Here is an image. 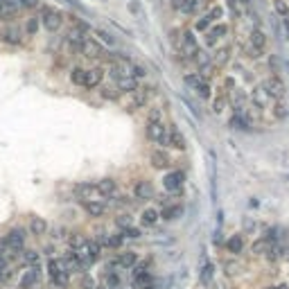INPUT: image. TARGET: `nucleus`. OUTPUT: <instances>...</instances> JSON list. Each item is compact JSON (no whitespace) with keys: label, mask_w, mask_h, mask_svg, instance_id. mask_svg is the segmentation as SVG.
Wrapping results in <instances>:
<instances>
[{"label":"nucleus","mask_w":289,"mask_h":289,"mask_svg":"<svg viewBox=\"0 0 289 289\" xmlns=\"http://www.w3.org/2000/svg\"><path fill=\"white\" fill-rule=\"evenodd\" d=\"M158 219H161V210H156V208H144L143 212H140V224L143 226H156Z\"/></svg>","instance_id":"25"},{"label":"nucleus","mask_w":289,"mask_h":289,"mask_svg":"<svg viewBox=\"0 0 289 289\" xmlns=\"http://www.w3.org/2000/svg\"><path fill=\"white\" fill-rule=\"evenodd\" d=\"M95 190H97V194H102V197L111 199V197H115L118 185H115V181H113V178H102V181H97V183H95Z\"/></svg>","instance_id":"18"},{"label":"nucleus","mask_w":289,"mask_h":289,"mask_svg":"<svg viewBox=\"0 0 289 289\" xmlns=\"http://www.w3.org/2000/svg\"><path fill=\"white\" fill-rule=\"evenodd\" d=\"M113 264H115V269H120V271H129L138 264V256H136L133 251H125V253H120V256L113 260Z\"/></svg>","instance_id":"15"},{"label":"nucleus","mask_w":289,"mask_h":289,"mask_svg":"<svg viewBox=\"0 0 289 289\" xmlns=\"http://www.w3.org/2000/svg\"><path fill=\"white\" fill-rule=\"evenodd\" d=\"M43 27H46L48 32H57L61 27V23H64V18H61L59 12H52V9H43Z\"/></svg>","instance_id":"17"},{"label":"nucleus","mask_w":289,"mask_h":289,"mask_svg":"<svg viewBox=\"0 0 289 289\" xmlns=\"http://www.w3.org/2000/svg\"><path fill=\"white\" fill-rule=\"evenodd\" d=\"M183 172H178V170H174V172H167L165 174V178H163V185H165V190H170V192H178L181 188H183Z\"/></svg>","instance_id":"16"},{"label":"nucleus","mask_w":289,"mask_h":289,"mask_svg":"<svg viewBox=\"0 0 289 289\" xmlns=\"http://www.w3.org/2000/svg\"><path fill=\"white\" fill-rule=\"evenodd\" d=\"M0 41L2 43H9V46H20V32L14 30V27H7L0 32Z\"/></svg>","instance_id":"28"},{"label":"nucleus","mask_w":289,"mask_h":289,"mask_svg":"<svg viewBox=\"0 0 289 289\" xmlns=\"http://www.w3.org/2000/svg\"><path fill=\"white\" fill-rule=\"evenodd\" d=\"M224 269H226V276H237V273H240V264L237 262H226L224 264Z\"/></svg>","instance_id":"52"},{"label":"nucleus","mask_w":289,"mask_h":289,"mask_svg":"<svg viewBox=\"0 0 289 289\" xmlns=\"http://www.w3.org/2000/svg\"><path fill=\"white\" fill-rule=\"evenodd\" d=\"M43 280V269L41 264H34V267H27L23 271V276L18 278V289H36V285Z\"/></svg>","instance_id":"3"},{"label":"nucleus","mask_w":289,"mask_h":289,"mask_svg":"<svg viewBox=\"0 0 289 289\" xmlns=\"http://www.w3.org/2000/svg\"><path fill=\"white\" fill-rule=\"evenodd\" d=\"M212 276H215V267H212V262H206L204 269H201V283L210 285L212 283Z\"/></svg>","instance_id":"36"},{"label":"nucleus","mask_w":289,"mask_h":289,"mask_svg":"<svg viewBox=\"0 0 289 289\" xmlns=\"http://www.w3.org/2000/svg\"><path fill=\"white\" fill-rule=\"evenodd\" d=\"M273 115H276V118H285V115H287V111H285V104L276 102V106H273Z\"/></svg>","instance_id":"53"},{"label":"nucleus","mask_w":289,"mask_h":289,"mask_svg":"<svg viewBox=\"0 0 289 289\" xmlns=\"http://www.w3.org/2000/svg\"><path fill=\"white\" fill-rule=\"evenodd\" d=\"M260 86H262V91L267 93V97H269V99H280L285 95V84H283V79L278 77V75L267 77Z\"/></svg>","instance_id":"6"},{"label":"nucleus","mask_w":289,"mask_h":289,"mask_svg":"<svg viewBox=\"0 0 289 289\" xmlns=\"http://www.w3.org/2000/svg\"><path fill=\"white\" fill-rule=\"evenodd\" d=\"M79 50H81V54L88 57V59H99V57H104V48L99 46L95 39H91V36H86Z\"/></svg>","instance_id":"13"},{"label":"nucleus","mask_w":289,"mask_h":289,"mask_svg":"<svg viewBox=\"0 0 289 289\" xmlns=\"http://www.w3.org/2000/svg\"><path fill=\"white\" fill-rule=\"evenodd\" d=\"M267 289H278V287H267Z\"/></svg>","instance_id":"60"},{"label":"nucleus","mask_w":289,"mask_h":289,"mask_svg":"<svg viewBox=\"0 0 289 289\" xmlns=\"http://www.w3.org/2000/svg\"><path fill=\"white\" fill-rule=\"evenodd\" d=\"M204 5V0H183V5H181V12L183 14H197Z\"/></svg>","instance_id":"34"},{"label":"nucleus","mask_w":289,"mask_h":289,"mask_svg":"<svg viewBox=\"0 0 289 289\" xmlns=\"http://www.w3.org/2000/svg\"><path fill=\"white\" fill-rule=\"evenodd\" d=\"M99 95L104 99H109V102H118L120 97H122V93L115 88V86H102V91H99Z\"/></svg>","instance_id":"32"},{"label":"nucleus","mask_w":289,"mask_h":289,"mask_svg":"<svg viewBox=\"0 0 289 289\" xmlns=\"http://www.w3.org/2000/svg\"><path fill=\"white\" fill-rule=\"evenodd\" d=\"M36 30H39V20L30 18L27 20V34H36Z\"/></svg>","instance_id":"54"},{"label":"nucleus","mask_w":289,"mask_h":289,"mask_svg":"<svg viewBox=\"0 0 289 289\" xmlns=\"http://www.w3.org/2000/svg\"><path fill=\"white\" fill-rule=\"evenodd\" d=\"M64 264H66L68 273H86V262L81 260V256H79V251H72L68 249V253L64 257Z\"/></svg>","instance_id":"8"},{"label":"nucleus","mask_w":289,"mask_h":289,"mask_svg":"<svg viewBox=\"0 0 289 289\" xmlns=\"http://www.w3.org/2000/svg\"><path fill=\"white\" fill-rule=\"evenodd\" d=\"M167 144H170L172 149H177V151L185 149V138H183V133L178 131L177 127H170V133H167Z\"/></svg>","instance_id":"20"},{"label":"nucleus","mask_w":289,"mask_h":289,"mask_svg":"<svg viewBox=\"0 0 289 289\" xmlns=\"http://www.w3.org/2000/svg\"><path fill=\"white\" fill-rule=\"evenodd\" d=\"M269 246L271 244L267 242V240H256V242H253V246H251V251H253V253H256V256H264V253H267V251H269Z\"/></svg>","instance_id":"37"},{"label":"nucleus","mask_w":289,"mask_h":289,"mask_svg":"<svg viewBox=\"0 0 289 289\" xmlns=\"http://www.w3.org/2000/svg\"><path fill=\"white\" fill-rule=\"evenodd\" d=\"M151 95H154V88H151V86H147V88L143 86V88H138L136 93H131L125 102L127 113H136V111H140V109H144Z\"/></svg>","instance_id":"2"},{"label":"nucleus","mask_w":289,"mask_h":289,"mask_svg":"<svg viewBox=\"0 0 289 289\" xmlns=\"http://www.w3.org/2000/svg\"><path fill=\"white\" fill-rule=\"evenodd\" d=\"M97 36H99V39H102V41H104V43H109V46H111V43H113V36H111V34L102 32V30H97Z\"/></svg>","instance_id":"55"},{"label":"nucleus","mask_w":289,"mask_h":289,"mask_svg":"<svg viewBox=\"0 0 289 289\" xmlns=\"http://www.w3.org/2000/svg\"><path fill=\"white\" fill-rule=\"evenodd\" d=\"M215 289H226V285H224V283H215Z\"/></svg>","instance_id":"59"},{"label":"nucleus","mask_w":289,"mask_h":289,"mask_svg":"<svg viewBox=\"0 0 289 289\" xmlns=\"http://www.w3.org/2000/svg\"><path fill=\"white\" fill-rule=\"evenodd\" d=\"M230 46H222V48H217L215 50V54H212V64H215L217 68H222V66H226L230 61Z\"/></svg>","instance_id":"24"},{"label":"nucleus","mask_w":289,"mask_h":289,"mask_svg":"<svg viewBox=\"0 0 289 289\" xmlns=\"http://www.w3.org/2000/svg\"><path fill=\"white\" fill-rule=\"evenodd\" d=\"M226 104H228V95L224 91H219L215 97H212V113H222L224 109H226Z\"/></svg>","instance_id":"30"},{"label":"nucleus","mask_w":289,"mask_h":289,"mask_svg":"<svg viewBox=\"0 0 289 289\" xmlns=\"http://www.w3.org/2000/svg\"><path fill=\"white\" fill-rule=\"evenodd\" d=\"M194 93H197L199 97L210 99V97H212V86H210V81H206V79H201V81H199V86L194 88Z\"/></svg>","instance_id":"33"},{"label":"nucleus","mask_w":289,"mask_h":289,"mask_svg":"<svg viewBox=\"0 0 289 289\" xmlns=\"http://www.w3.org/2000/svg\"><path fill=\"white\" fill-rule=\"evenodd\" d=\"M120 235L125 237V240H138L143 233H140V228H136V226H129V228L125 230H120Z\"/></svg>","instance_id":"47"},{"label":"nucleus","mask_w":289,"mask_h":289,"mask_svg":"<svg viewBox=\"0 0 289 289\" xmlns=\"http://www.w3.org/2000/svg\"><path fill=\"white\" fill-rule=\"evenodd\" d=\"M46 271H48V278H50V283L52 287H61L66 289L68 287V280H70V273H68L66 264L61 257H50L46 264Z\"/></svg>","instance_id":"1"},{"label":"nucleus","mask_w":289,"mask_h":289,"mask_svg":"<svg viewBox=\"0 0 289 289\" xmlns=\"http://www.w3.org/2000/svg\"><path fill=\"white\" fill-rule=\"evenodd\" d=\"M115 88H118L122 95H125V93H127V95H131V93L138 91L140 86H138V81H136L131 75H127V77H122V79H118V81H115Z\"/></svg>","instance_id":"19"},{"label":"nucleus","mask_w":289,"mask_h":289,"mask_svg":"<svg viewBox=\"0 0 289 289\" xmlns=\"http://www.w3.org/2000/svg\"><path fill=\"white\" fill-rule=\"evenodd\" d=\"M226 249H228V253H233V256H240L244 251V235H230L228 242H226Z\"/></svg>","instance_id":"26"},{"label":"nucleus","mask_w":289,"mask_h":289,"mask_svg":"<svg viewBox=\"0 0 289 289\" xmlns=\"http://www.w3.org/2000/svg\"><path fill=\"white\" fill-rule=\"evenodd\" d=\"M129 75H131L136 81H140V79L147 77V70H144L143 66H131V68H129Z\"/></svg>","instance_id":"49"},{"label":"nucleus","mask_w":289,"mask_h":289,"mask_svg":"<svg viewBox=\"0 0 289 289\" xmlns=\"http://www.w3.org/2000/svg\"><path fill=\"white\" fill-rule=\"evenodd\" d=\"M212 27V23H210V18H208V16H201V18H197V23H194V30H197V32H208V30H210Z\"/></svg>","instance_id":"43"},{"label":"nucleus","mask_w":289,"mask_h":289,"mask_svg":"<svg viewBox=\"0 0 289 289\" xmlns=\"http://www.w3.org/2000/svg\"><path fill=\"white\" fill-rule=\"evenodd\" d=\"M79 256H81V260L86 262V267H91V264H95L102 257V246H99L95 240H86L84 244H81V249H79Z\"/></svg>","instance_id":"4"},{"label":"nucleus","mask_w":289,"mask_h":289,"mask_svg":"<svg viewBox=\"0 0 289 289\" xmlns=\"http://www.w3.org/2000/svg\"><path fill=\"white\" fill-rule=\"evenodd\" d=\"M133 194H136V199L149 201V199H154V188H151L149 181H138L136 188H133Z\"/></svg>","instance_id":"21"},{"label":"nucleus","mask_w":289,"mask_h":289,"mask_svg":"<svg viewBox=\"0 0 289 289\" xmlns=\"http://www.w3.org/2000/svg\"><path fill=\"white\" fill-rule=\"evenodd\" d=\"M228 34V25L226 23H217V25H212L208 32H206V36H204V41H206V46L208 48H215L219 41L224 39Z\"/></svg>","instance_id":"10"},{"label":"nucleus","mask_w":289,"mask_h":289,"mask_svg":"<svg viewBox=\"0 0 289 289\" xmlns=\"http://www.w3.org/2000/svg\"><path fill=\"white\" fill-rule=\"evenodd\" d=\"M115 224L120 226V230L129 228V226H133V217L127 212V215H118V219H115Z\"/></svg>","instance_id":"48"},{"label":"nucleus","mask_w":289,"mask_h":289,"mask_svg":"<svg viewBox=\"0 0 289 289\" xmlns=\"http://www.w3.org/2000/svg\"><path fill=\"white\" fill-rule=\"evenodd\" d=\"M104 81V70L102 68H88L84 72V88L93 91V88H99Z\"/></svg>","instance_id":"14"},{"label":"nucleus","mask_w":289,"mask_h":289,"mask_svg":"<svg viewBox=\"0 0 289 289\" xmlns=\"http://www.w3.org/2000/svg\"><path fill=\"white\" fill-rule=\"evenodd\" d=\"M149 163H151L154 170H170V167H172V156L165 149L158 147V149H154L149 154Z\"/></svg>","instance_id":"11"},{"label":"nucleus","mask_w":289,"mask_h":289,"mask_svg":"<svg viewBox=\"0 0 289 289\" xmlns=\"http://www.w3.org/2000/svg\"><path fill=\"white\" fill-rule=\"evenodd\" d=\"M54 240H64L66 237V228H57V235H52Z\"/></svg>","instance_id":"56"},{"label":"nucleus","mask_w":289,"mask_h":289,"mask_svg":"<svg viewBox=\"0 0 289 289\" xmlns=\"http://www.w3.org/2000/svg\"><path fill=\"white\" fill-rule=\"evenodd\" d=\"M20 253H23V262H25L27 267L41 264V253H39V251H34V249H23Z\"/></svg>","instance_id":"29"},{"label":"nucleus","mask_w":289,"mask_h":289,"mask_svg":"<svg viewBox=\"0 0 289 289\" xmlns=\"http://www.w3.org/2000/svg\"><path fill=\"white\" fill-rule=\"evenodd\" d=\"M79 285H81V289H97V287H95V280H93L88 273H81V280H79Z\"/></svg>","instance_id":"51"},{"label":"nucleus","mask_w":289,"mask_h":289,"mask_svg":"<svg viewBox=\"0 0 289 289\" xmlns=\"http://www.w3.org/2000/svg\"><path fill=\"white\" fill-rule=\"evenodd\" d=\"M167 133H170V127L165 122H151L147 125V138L154 144H167Z\"/></svg>","instance_id":"7"},{"label":"nucleus","mask_w":289,"mask_h":289,"mask_svg":"<svg viewBox=\"0 0 289 289\" xmlns=\"http://www.w3.org/2000/svg\"><path fill=\"white\" fill-rule=\"evenodd\" d=\"M84 34L79 32V30H70L68 32V43H72V46H77V48H81V43H84Z\"/></svg>","instance_id":"41"},{"label":"nucleus","mask_w":289,"mask_h":289,"mask_svg":"<svg viewBox=\"0 0 289 289\" xmlns=\"http://www.w3.org/2000/svg\"><path fill=\"white\" fill-rule=\"evenodd\" d=\"M81 206H84V210L86 215H91V217H102L106 212V204L104 201H81Z\"/></svg>","instance_id":"22"},{"label":"nucleus","mask_w":289,"mask_h":289,"mask_svg":"<svg viewBox=\"0 0 289 289\" xmlns=\"http://www.w3.org/2000/svg\"><path fill=\"white\" fill-rule=\"evenodd\" d=\"M206 16L210 18V23H212V25H217V23L222 20V16H224V9H222V7H219V5H212V7H210V12L206 14Z\"/></svg>","instance_id":"40"},{"label":"nucleus","mask_w":289,"mask_h":289,"mask_svg":"<svg viewBox=\"0 0 289 289\" xmlns=\"http://www.w3.org/2000/svg\"><path fill=\"white\" fill-rule=\"evenodd\" d=\"M151 122H163V109L151 106L149 111H147V125H151Z\"/></svg>","instance_id":"38"},{"label":"nucleus","mask_w":289,"mask_h":289,"mask_svg":"<svg viewBox=\"0 0 289 289\" xmlns=\"http://www.w3.org/2000/svg\"><path fill=\"white\" fill-rule=\"evenodd\" d=\"M199 50H201V48H199V41H197V36H194V32L188 30V32L181 34V52L178 54H185V57L192 61V57H194Z\"/></svg>","instance_id":"9"},{"label":"nucleus","mask_w":289,"mask_h":289,"mask_svg":"<svg viewBox=\"0 0 289 289\" xmlns=\"http://www.w3.org/2000/svg\"><path fill=\"white\" fill-rule=\"evenodd\" d=\"M178 215H181V206H167V208L161 212L163 219H177Z\"/></svg>","instance_id":"46"},{"label":"nucleus","mask_w":289,"mask_h":289,"mask_svg":"<svg viewBox=\"0 0 289 289\" xmlns=\"http://www.w3.org/2000/svg\"><path fill=\"white\" fill-rule=\"evenodd\" d=\"M2 242H5V246H7L9 253H18V251L25 249V230L20 228V226H18V228H12L5 235Z\"/></svg>","instance_id":"5"},{"label":"nucleus","mask_w":289,"mask_h":289,"mask_svg":"<svg viewBox=\"0 0 289 289\" xmlns=\"http://www.w3.org/2000/svg\"><path fill=\"white\" fill-rule=\"evenodd\" d=\"M43 253H46V256H50V257H54V246H46V249H43Z\"/></svg>","instance_id":"57"},{"label":"nucleus","mask_w":289,"mask_h":289,"mask_svg":"<svg viewBox=\"0 0 289 289\" xmlns=\"http://www.w3.org/2000/svg\"><path fill=\"white\" fill-rule=\"evenodd\" d=\"M84 242H86V237H81V233H72V235L68 237V244H70L72 251H79Z\"/></svg>","instance_id":"42"},{"label":"nucleus","mask_w":289,"mask_h":289,"mask_svg":"<svg viewBox=\"0 0 289 289\" xmlns=\"http://www.w3.org/2000/svg\"><path fill=\"white\" fill-rule=\"evenodd\" d=\"M201 79H204V77H201L199 72H188V75H185V77H183V81H185V84H188V86H190L192 91H194V88H197V86H199V81H201Z\"/></svg>","instance_id":"44"},{"label":"nucleus","mask_w":289,"mask_h":289,"mask_svg":"<svg viewBox=\"0 0 289 289\" xmlns=\"http://www.w3.org/2000/svg\"><path fill=\"white\" fill-rule=\"evenodd\" d=\"M84 68H72L70 70V81L77 86H84Z\"/></svg>","instance_id":"45"},{"label":"nucleus","mask_w":289,"mask_h":289,"mask_svg":"<svg viewBox=\"0 0 289 289\" xmlns=\"http://www.w3.org/2000/svg\"><path fill=\"white\" fill-rule=\"evenodd\" d=\"M235 88H237V86H235V77H224V88H222V91L226 93V95H230Z\"/></svg>","instance_id":"50"},{"label":"nucleus","mask_w":289,"mask_h":289,"mask_svg":"<svg viewBox=\"0 0 289 289\" xmlns=\"http://www.w3.org/2000/svg\"><path fill=\"white\" fill-rule=\"evenodd\" d=\"M226 7H228V12L233 14V18H240L244 14V7L240 5V0H226Z\"/></svg>","instance_id":"39"},{"label":"nucleus","mask_w":289,"mask_h":289,"mask_svg":"<svg viewBox=\"0 0 289 289\" xmlns=\"http://www.w3.org/2000/svg\"><path fill=\"white\" fill-rule=\"evenodd\" d=\"M30 233L36 235V237L46 235L48 233V222L43 219V217H32V219H30Z\"/></svg>","instance_id":"27"},{"label":"nucleus","mask_w":289,"mask_h":289,"mask_svg":"<svg viewBox=\"0 0 289 289\" xmlns=\"http://www.w3.org/2000/svg\"><path fill=\"white\" fill-rule=\"evenodd\" d=\"M267 43H269V39H267V34H264L262 27H253L249 34V46L256 50V52L262 54L264 50H267Z\"/></svg>","instance_id":"12"},{"label":"nucleus","mask_w":289,"mask_h":289,"mask_svg":"<svg viewBox=\"0 0 289 289\" xmlns=\"http://www.w3.org/2000/svg\"><path fill=\"white\" fill-rule=\"evenodd\" d=\"M75 192H77V197L79 199H84V201H88V199L95 194V185H91V183H79L77 188H75Z\"/></svg>","instance_id":"31"},{"label":"nucleus","mask_w":289,"mask_h":289,"mask_svg":"<svg viewBox=\"0 0 289 289\" xmlns=\"http://www.w3.org/2000/svg\"><path fill=\"white\" fill-rule=\"evenodd\" d=\"M240 5H242V7H249V5H251V0H240Z\"/></svg>","instance_id":"58"},{"label":"nucleus","mask_w":289,"mask_h":289,"mask_svg":"<svg viewBox=\"0 0 289 289\" xmlns=\"http://www.w3.org/2000/svg\"><path fill=\"white\" fill-rule=\"evenodd\" d=\"M251 102H253V109H257V111H262L264 106H267L269 97H267V93L262 91V86H256V88L251 91Z\"/></svg>","instance_id":"23"},{"label":"nucleus","mask_w":289,"mask_h":289,"mask_svg":"<svg viewBox=\"0 0 289 289\" xmlns=\"http://www.w3.org/2000/svg\"><path fill=\"white\" fill-rule=\"evenodd\" d=\"M273 9L280 18H289V0H273Z\"/></svg>","instance_id":"35"}]
</instances>
